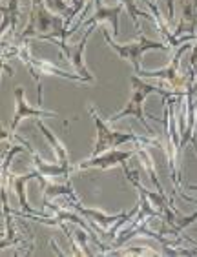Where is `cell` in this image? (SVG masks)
<instances>
[{
  "instance_id": "cell-2",
  "label": "cell",
  "mask_w": 197,
  "mask_h": 257,
  "mask_svg": "<svg viewBox=\"0 0 197 257\" xmlns=\"http://www.w3.org/2000/svg\"><path fill=\"white\" fill-rule=\"evenodd\" d=\"M103 37L106 39L110 46H112V50L117 51L123 59L130 60L135 68V73L141 75L143 68H141V55L148 50H166V46L164 44H159V42H152V40H148L146 37L143 35V31H139V42H130V44H117L115 40H112L110 33L106 30L103 31Z\"/></svg>"
},
{
  "instance_id": "cell-4",
  "label": "cell",
  "mask_w": 197,
  "mask_h": 257,
  "mask_svg": "<svg viewBox=\"0 0 197 257\" xmlns=\"http://www.w3.org/2000/svg\"><path fill=\"white\" fill-rule=\"evenodd\" d=\"M135 155V152H117V150H110V152H104V154L97 155V157H91L89 161H86V163L79 164V170H84V168H91V166H95V168H101V170H106V168H112V166H115V164H123V166H126V161H128L130 157H133Z\"/></svg>"
},
{
  "instance_id": "cell-10",
  "label": "cell",
  "mask_w": 197,
  "mask_h": 257,
  "mask_svg": "<svg viewBox=\"0 0 197 257\" xmlns=\"http://www.w3.org/2000/svg\"><path fill=\"white\" fill-rule=\"evenodd\" d=\"M39 124V128L42 130V134H44V137L48 139L49 143H51V146H53V150H55V154H57V157H59V161H60V164H69V161H68V154H66V150H64V146L59 143V139L55 137L53 134H51V130H48L44 126V124L40 122H37Z\"/></svg>"
},
{
  "instance_id": "cell-1",
  "label": "cell",
  "mask_w": 197,
  "mask_h": 257,
  "mask_svg": "<svg viewBox=\"0 0 197 257\" xmlns=\"http://www.w3.org/2000/svg\"><path fill=\"white\" fill-rule=\"evenodd\" d=\"M88 111H89V115H91V119H93L95 126H97V143H95V148H93V152H91V157H97V155L104 154V152H110V150H114L115 146H121L123 143H130V141L148 143V139L139 137V135H135V134L112 132V130L101 120V117H98L93 108H89Z\"/></svg>"
},
{
  "instance_id": "cell-9",
  "label": "cell",
  "mask_w": 197,
  "mask_h": 257,
  "mask_svg": "<svg viewBox=\"0 0 197 257\" xmlns=\"http://www.w3.org/2000/svg\"><path fill=\"white\" fill-rule=\"evenodd\" d=\"M30 179H39L40 184H42V188L46 186V181H44V177H42V173H40V172L26 173V175H20V177H17V181H15L17 195H19V199H20V206H22V210H24V212H30V213H33V215H35V212L30 208V204H28V199H26V192H24V184L28 183Z\"/></svg>"
},
{
  "instance_id": "cell-3",
  "label": "cell",
  "mask_w": 197,
  "mask_h": 257,
  "mask_svg": "<svg viewBox=\"0 0 197 257\" xmlns=\"http://www.w3.org/2000/svg\"><path fill=\"white\" fill-rule=\"evenodd\" d=\"M132 84H133V93H132V99H130V102L126 104V108L121 109V111H117L115 115H112L110 117V122H114V120L121 119V117H128V115H133V117H137L141 122H143V126L146 128V132H152L150 130V126H148V122L144 120V111H143V102L144 99H146L148 95L153 93V91H159V93H163L159 88H155V86H150L148 82H143V80L139 79V77H132ZM164 97H168V93H163Z\"/></svg>"
},
{
  "instance_id": "cell-7",
  "label": "cell",
  "mask_w": 197,
  "mask_h": 257,
  "mask_svg": "<svg viewBox=\"0 0 197 257\" xmlns=\"http://www.w3.org/2000/svg\"><path fill=\"white\" fill-rule=\"evenodd\" d=\"M95 15L91 17L89 20L84 22V26H91L93 28L95 24H98L101 20H112V26H114V33H119V13L123 10V6H115V8H103L101 0H95Z\"/></svg>"
},
{
  "instance_id": "cell-6",
  "label": "cell",
  "mask_w": 197,
  "mask_h": 257,
  "mask_svg": "<svg viewBox=\"0 0 197 257\" xmlns=\"http://www.w3.org/2000/svg\"><path fill=\"white\" fill-rule=\"evenodd\" d=\"M15 95H17V111H15V119L11 122V130H15L19 120L28 117V115H31V117H60V115L55 113V111H44V109H40V108H30L28 102L24 100V91H22V88H17Z\"/></svg>"
},
{
  "instance_id": "cell-8",
  "label": "cell",
  "mask_w": 197,
  "mask_h": 257,
  "mask_svg": "<svg viewBox=\"0 0 197 257\" xmlns=\"http://www.w3.org/2000/svg\"><path fill=\"white\" fill-rule=\"evenodd\" d=\"M71 206H73L75 210H77V212L82 213V215H86V217L91 219V221H93V223H91V226L97 228L98 232H101L103 228L110 226V224L119 223V221H121V219H123L124 215H126V213H124V215H104V213L98 212V210H86V208L80 206L79 201H75V203L71 204Z\"/></svg>"
},
{
  "instance_id": "cell-5",
  "label": "cell",
  "mask_w": 197,
  "mask_h": 257,
  "mask_svg": "<svg viewBox=\"0 0 197 257\" xmlns=\"http://www.w3.org/2000/svg\"><path fill=\"white\" fill-rule=\"evenodd\" d=\"M88 35H89V31L82 37V40L79 42V46L77 44L68 46V44H64L62 40H53V42L59 46L60 50L64 51L66 59L71 60V64L75 66V69L79 71L80 77H82L84 80H93V77L88 73V69H86V66H84V62H82V53H84V48H86V42H88Z\"/></svg>"
}]
</instances>
